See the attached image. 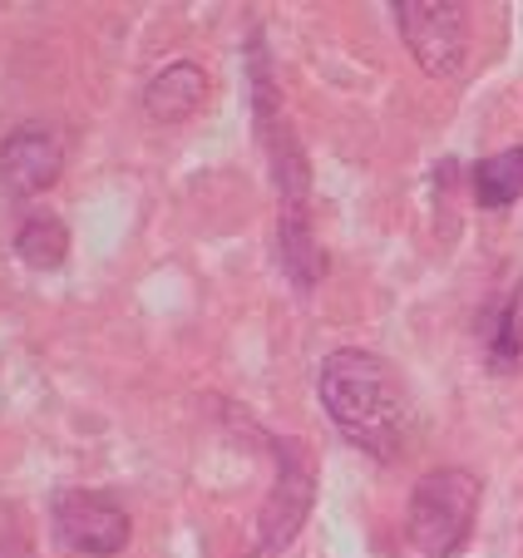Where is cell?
Instances as JSON below:
<instances>
[{"mask_svg": "<svg viewBox=\"0 0 523 558\" xmlns=\"http://www.w3.org/2000/svg\"><path fill=\"white\" fill-rule=\"evenodd\" d=\"M316 396H321L336 430L376 460H396L415 430V405H410L405 380L376 351H331L321 361V376H316Z\"/></svg>", "mask_w": 523, "mask_h": 558, "instance_id": "6da1fadb", "label": "cell"}, {"mask_svg": "<svg viewBox=\"0 0 523 558\" xmlns=\"http://www.w3.org/2000/svg\"><path fill=\"white\" fill-rule=\"evenodd\" d=\"M479 480L470 470H429L405 505V534L425 558H454L479 519Z\"/></svg>", "mask_w": 523, "mask_h": 558, "instance_id": "7a4b0ae2", "label": "cell"}, {"mask_svg": "<svg viewBox=\"0 0 523 558\" xmlns=\"http://www.w3.org/2000/svg\"><path fill=\"white\" fill-rule=\"evenodd\" d=\"M247 70H252V114H257V144L272 163V183L277 198H282V213H306V154L296 144L292 124L282 114V99H277L272 85V64H267V50L262 40H252L247 50Z\"/></svg>", "mask_w": 523, "mask_h": 558, "instance_id": "3957f363", "label": "cell"}, {"mask_svg": "<svg viewBox=\"0 0 523 558\" xmlns=\"http://www.w3.org/2000/svg\"><path fill=\"white\" fill-rule=\"evenodd\" d=\"M396 25L425 74L450 80L470 60V5L454 0H396Z\"/></svg>", "mask_w": 523, "mask_h": 558, "instance_id": "277c9868", "label": "cell"}, {"mask_svg": "<svg viewBox=\"0 0 523 558\" xmlns=\"http://www.w3.org/2000/svg\"><path fill=\"white\" fill-rule=\"evenodd\" d=\"M50 524L54 544L80 558H114L134 538L129 509L114 495H99V489H60L50 499Z\"/></svg>", "mask_w": 523, "mask_h": 558, "instance_id": "5b68a950", "label": "cell"}, {"mask_svg": "<svg viewBox=\"0 0 523 558\" xmlns=\"http://www.w3.org/2000/svg\"><path fill=\"white\" fill-rule=\"evenodd\" d=\"M277 450V489L272 499L262 505V519H257V554L262 558H277L296 544L306 524V509H312V495H316V470H312V454H306L302 440H272Z\"/></svg>", "mask_w": 523, "mask_h": 558, "instance_id": "8992f818", "label": "cell"}, {"mask_svg": "<svg viewBox=\"0 0 523 558\" xmlns=\"http://www.w3.org/2000/svg\"><path fill=\"white\" fill-rule=\"evenodd\" d=\"M64 173V144L54 129L21 124L0 138V183L11 198H35V193L54 189Z\"/></svg>", "mask_w": 523, "mask_h": 558, "instance_id": "52a82bcc", "label": "cell"}, {"mask_svg": "<svg viewBox=\"0 0 523 558\" xmlns=\"http://www.w3.org/2000/svg\"><path fill=\"white\" fill-rule=\"evenodd\" d=\"M203 99H208V74H203V64L179 60V64H163V70L148 80L144 114L154 119V124H183V119H193L203 109Z\"/></svg>", "mask_w": 523, "mask_h": 558, "instance_id": "ba28073f", "label": "cell"}, {"mask_svg": "<svg viewBox=\"0 0 523 558\" xmlns=\"http://www.w3.org/2000/svg\"><path fill=\"white\" fill-rule=\"evenodd\" d=\"M277 253H282L287 277L296 282V292H312L326 272V257L316 247V232H312V213H282L277 218Z\"/></svg>", "mask_w": 523, "mask_h": 558, "instance_id": "9c48e42d", "label": "cell"}, {"mask_svg": "<svg viewBox=\"0 0 523 558\" xmlns=\"http://www.w3.org/2000/svg\"><path fill=\"white\" fill-rule=\"evenodd\" d=\"M15 257L35 272H54L70 257V228H64L54 213H31V218L15 228Z\"/></svg>", "mask_w": 523, "mask_h": 558, "instance_id": "30bf717a", "label": "cell"}, {"mask_svg": "<svg viewBox=\"0 0 523 558\" xmlns=\"http://www.w3.org/2000/svg\"><path fill=\"white\" fill-rule=\"evenodd\" d=\"M523 198V148H503L474 163V203L489 213Z\"/></svg>", "mask_w": 523, "mask_h": 558, "instance_id": "8fae6325", "label": "cell"}, {"mask_svg": "<svg viewBox=\"0 0 523 558\" xmlns=\"http://www.w3.org/2000/svg\"><path fill=\"white\" fill-rule=\"evenodd\" d=\"M484 351L494 371H513L523 361V292H509L484 316Z\"/></svg>", "mask_w": 523, "mask_h": 558, "instance_id": "7c38bea8", "label": "cell"}]
</instances>
